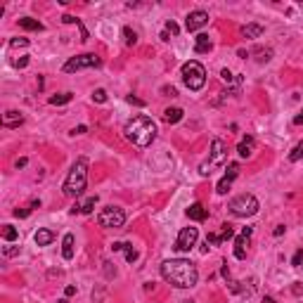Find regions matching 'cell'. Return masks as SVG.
I'll list each match as a JSON object with an SVG mask.
<instances>
[{
	"label": "cell",
	"instance_id": "obj_1",
	"mask_svg": "<svg viewBox=\"0 0 303 303\" xmlns=\"http://www.w3.org/2000/svg\"><path fill=\"white\" fill-rule=\"evenodd\" d=\"M161 277L175 289H192L197 284L199 273L194 263H190L185 258H171V261L161 263Z\"/></svg>",
	"mask_w": 303,
	"mask_h": 303
},
{
	"label": "cell",
	"instance_id": "obj_2",
	"mask_svg": "<svg viewBox=\"0 0 303 303\" xmlns=\"http://www.w3.org/2000/svg\"><path fill=\"white\" fill-rule=\"evenodd\" d=\"M123 135L131 140L133 145L147 147V145H152V140L157 138V126H154V121L147 119V116H135L133 121L126 123Z\"/></svg>",
	"mask_w": 303,
	"mask_h": 303
},
{
	"label": "cell",
	"instance_id": "obj_3",
	"mask_svg": "<svg viewBox=\"0 0 303 303\" xmlns=\"http://www.w3.org/2000/svg\"><path fill=\"white\" fill-rule=\"evenodd\" d=\"M85 185H88V159L81 157L76 159V164L71 166V171L66 175L64 180V194L66 197H81L83 194V190H85Z\"/></svg>",
	"mask_w": 303,
	"mask_h": 303
},
{
	"label": "cell",
	"instance_id": "obj_4",
	"mask_svg": "<svg viewBox=\"0 0 303 303\" xmlns=\"http://www.w3.org/2000/svg\"><path fill=\"white\" fill-rule=\"evenodd\" d=\"M183 81L190 90H201L206 85V69L197 59H190L183 64Z\"/></svg>",
	"mask_w": 303,
	"mask_h": 303
},
{
	"label": "cell",
	"instance_id": "obj_5",
	"mask_svg": "<svg viewBox=\"0 0 303 303\" xmlns=\"http://www.w3.org/2000/svg\"><path fill=\"white\" fill-rule=\"evenodd\" d=\"M225 161H227V149H225V142L220 138H216L211 142V157L209 161H204L201 166H199V173L201 175H211V168L213 166H223Z\"/></svg>",
	"mask_w": 303,
	"mask_h": 303
},
{
	"label": "cell",
	"instance_id": "obj_6",
	"mask_svg": "<svg viewBox=\"0 0 303 303\" xmlns=\"http://www.w3.org/2000/svg\"><path fill=\"white\" fill-rule=\"evenodd\" d=\"M230 211L232 216H239V218H249L258 211V199L253 194H239L230 201Z\"/></svg>",
	"mask_w": 303,
	"mask_h": 303
},
{
	"label": "cell",
	"instance_id": "obj_7",
	"mask_svg": "<svg viewBox=\"0 0 303 303\" xmlns=\"http://www.w3.org/2000/svg\"><path fill=\"white\" fill-rule=\"evenodd\" d=\"M97 223L102 225V227H121V225L126 223V213L119 206H105L100 211V216H97Z\"/></svg>",
	"mask_w": 303,
	"mask_h": 303
},
{
	"label": "cell",
	"instance_id": "obj_8",
	"mask_svg": "<svg viewBox=\"0 0 303 303\" xmlns=\"http://www.w3.org/2000/svg\"><path fill=\"white\" fill-rule=\"evenodd\" d=\"M92 66H100V57L92 53H85V55H79V57H71L64 64V71L66 74H74V71H81V69H92Z\"/></svg>",
	"mask_w": 303,
	"mask_h": 303
},
{
	"label": "cell",
	"instance_id": "obj_9",
	"mask_svg": "<svg viewBox=\"0 0 303 303\" xmlns=\"http://www.w3.org/2000/svg\"><path fill=\"white\" fill-rule=\"evenodd\" d=\"M197 237H199L197 227H183L180 235H178V239H175V247H173V249L175 251H190L194 244H197Z\"/></svg>",
	"mask_w": 303,
	"mask_h": 303
},
{
	"label": "cell",
	"instance_id": "obj_10",
	"mask_svg": "<svg viewBox=\"0 0 303 303\" xmlns=\"http://www.w3.org/2000/svg\"><path fill=\"white\" fill-rule=\"evenodd\" d=\"M206 24H209V14L204 12V10H194V12L187 14V19H185L187 31H199V28L206 27Z\"/></svg>",
	"mask_w": 303,
	"mask_h": 303
},
{
	"label": "cell",
	"instance_id": "obj_11",
	"mask_svg": "<svg viewBox=\"0 0 303 303\" xmlns=\"http://www.w3.org/2000/svg\"><path fill=\"white\" fill-rule=\"evenodd\" d=\"M251 232H253L251 227H244V230H242V235L235 239V258H239V261H244V258H247V247H249Z\"/></svg>",
	"mask_w": 303,
	"mask_h": 303
},
{
	"label": "cell",
	"instance_id": "obj_12",
	"mask_svg": "<svg viewBox=\"0 0 303 303\" xmlns=\"http://www.w3.org/2000/svg\"><path fill=\"white\" fill-rule=\"evenodd\" d=\"M237 175H239V164H230V166H227V173L223 175V180L218 183V190H216V192H218V194H227L230 185L235 183Z\"/></svg>",
	"mask_w": 303,
	"mask_h": 303
},
{
	"label": "cell",
	"instance_id": "obj_13",
	"mask_svg": "<svg viewBox=\"0 0 303 303\" xmlns=\"http://www.w3.org/2000/svg\"><path fill=\"white\" fill-rule=\"evenodd\" d=\"M253 149H256V140H253L251 135H247V138H244V140L237 145V152H239V157H242V159L253 157Z\"/></svg>",
	"mask_w": 303,
	"mask_h": 303
},
{
	"label": "cell",
	"instance_id": "obj_14",
	"mask_svg": "<svg viewBox=\"0 0 303 303\" xmlns=\"http://www.w3.org/2000/svg\"><path fill=\"white\" fill-rule=\"evenodd\" d=\"M187 218H190V220H197V223H201V220H206V218H209V211H206L201 204H192V206L187 209Z\"/></svg>",
	"mask_w": 303,
	"mask_h": 303
},
{
	"label": "cell",
	"instance_id": "obj_15",
	"mask_svg": "<svg viewBox=\"0 0 303 303\" xmlns=\"http://www.w3.org/2000/svg\"><path fill=\"white\" fill-rule=\"evenodd\" d=\"M211 48H213L211 38H209L206 33H199V36H197V43H194V53H197V55L211 53Z\"/></svg>",
	"mask_w": 303,
	"mask_h": 303
},
{
	"label": "cell",
	"instance_id": "obj_16",
	"mask_svg": "<svg viewBox=\"0 0 303 303\" xmlns=\"http://www.w3.org/2000/svg\"><path fill=\"white\" fill-rule=\"evenodd\" d=\"M19 123H24V116H22L19 111H7V114L2 116V126H5V128H17Z\"/></svg>",
	"mask_w": 303,
	"mask_h": 303
},
{
	"label": "cell",
	"instance_id": "obj_17",
	"mask_svg": "<svg viewBox=\"0 0 303 303\" xmlns=\"http://www.w3.org/2000/svg\"><path fill=\"white\" fill-rule=\"evenodd\" d=\"M36 244L38 247H48V244H53V239H55V232L53 230H48V227H43V230H38L36 232Z\"/></svg>",
	"mask_w": 303,
	"mask_h": 303
},
{
	"label": "cell",
	"instance_id": "obj_18",
	"mask_svg": "<svg viewBox=\"0 0 303 303\" xmlns=\"http://www.w3.org/2000/svg\"><path fill=\"white\" fill-rule=\"evenodd\" d=\"M183 109H180V107H168V109H166V111H164V121H166V123H178V121L183 119Z\"/></svg>",
	"mask_w": 303,
	"mask_h": 303
},
{
	"label": "cell",
	"instance_id": "obj_19",
	"mask_svg": "<svg viewBox=\"0 0 303 303\" xmlns=\"http://www.w3.org/2000/svg\"><path fill=\"white\" fill-rule=\"evenodd\" d=\"M62 256L66 261L74 258V235H64V239H62Z\"/></svg>",
	"mask_w": 303,
	"mask_h": 303
},
{
	"label": "cell",
	"instance_id": "obj_20",
	"mask_svg": "<svg viewBox=\"0 0 303 303\" xmlns=\"http://www.w3.org/2000/svg\"><path fill=\"white\" fill-rule=\"evenodd\" d=\"M19 27L27 28V31H43V24L38 19H31V17H22L19 19Z\"/></svg>",
	"mask_w": 303,
	"mask_h": 303
},
{
	"label": "cell",
	"instance_id": "obj_21",
	"mask_svg": "<svg viewBox=\"0 0 303 303\" xmlns=\"http://www.w3.org/2000/svg\"><path fill=\"white\" fill-rule=\"evenodd\" d=\"M263 33V27L261 24H247V27L242 28V36L244 38H258Z\"/></svg>",
	"mask_w": 303,
	"mask_h": 303
},
{
	"label": "cell",
	"instance_id": "obj_22",
	"mask_svg": "<svg viewBox=\"0 0 303 303\" xmlns=\"http://www.w3.org/2000/svg\"><path fill=\"white\" fill-rule=\"evenodd\" d=\"M71 97H74L71 92H59V95H53V97H50L48 102H50L53 107H59V105H66V102H71Z\"/></svg>",
	"mask_w": 303,
	"mask_h": 303
},
{
	"label": "cell",
	"instance_id": "obj_23",
	"mask_svg": "<svg viewBox=\"0 0 303 303\" xmlns=\"http://www.w3.org/2000/svg\"><path fill=\"white\" fill-rule=\"evenodd\" d=\"M95 204H97V194H95V197H88L85 201H81V204H79V213H92Z\"/></svg>",
	"mask_w": 303,
	"mask_h": 303
},
{
	"label": "cell",
	"instance_id": "obj_24",
	"mask_svg": "<svg viewBox=\"0 0 303 303\" xmlns=\"http://www.w3.org/2000/svg\"><path fill=\"white\" fill-rule=\"evenodd\" d=\"M17 237H19V230H17V227H12V225H2V239L14 242Z\"/></svg>",
	"mask_w": 303,
	"mask_h": 303
},
{
	"label": "cell",
	"instance_id": "obj_25",
	"mask_svg": "<svg viewBox=\"0 0 303 303\" xmlns=\"http://www.w3.org/2000/svg\"><path fill=\"white\" fill-rule=\"evenodd\" d=\"M123 43H126V45H135V43H138V33H135L131 27L123 28Z\"/></svg>",
	"mask_w": 303,
	"mask_h": 303
},
{
	"label": "cell",
	"instance_id": "obj_26",
	"mask_svg": "<svg viewBox=\"0 0 303 303\" xmlns=\"http://www.w3.org/2000/svg\"><path fill=\"white\" fill-rule=\"evenodd\" d=\"M299 159H303V140L289 152V161H299Z\"/></svg>",
	"mask_w": 303,
	"mask_h": 303
},
{
	"label": "cell",
	"instance_id": "obj_27",
	"mask_svg": "<svg viewBox=\"0 0 303 303\" xmlns=\"http://www.w3.org/2000/svg\"><path fill=\"white\" fill-rule=\"evenodd\" d=\"M123 251H126V258H128V263H135V261H138V251L133 249L131 244H126V242H123Z\"/></svg>",
	"mask_w": 303,
	"mask_h": 303
},
{
	"label": "cell",
	"instance_id": "obj_28",
	"mask_svg": "<svg viewBox=\"0 0 303 303\" xmlns=\"http://www.w3.org/2000/svg\"><path fill=\"white\" fill-rule=\"evenodd\" d=\"M232 235H235L232 225H230V223H225V225H223V230H220V235H218V239H220V242H225V239H230Z\"/></svg>",
	"mask_w": 303,
	"mask_h": 303
},
{
	"label": "cell",
	"instance_id": "obj_29",
	"mask_svg": "<svg viewBox=\"0 0 303 303\" xmlns=\"http://www.w3.org/2000/svg\"><path fill=\"white\" fill-rule=\"evenodd\" d=\"M92 100H95V102H100V105H102V102H107V92L102 90V88H97V90L92 92Z\"/></svg>",
	"mask_w": 303,
	"mask_h": 303
},
{
	"label": "cell",
	"instance_id": "obj_30",
	"mask_svg": "<svg viewBox=\"0 0 303 303\" xmlns=\"http://www.w3.org/2000/svg\"><path fill=\"white\" fill-rule=\"evenodd\" d=\"M10 45H12V48H27L28 40L27 38H12L10 40Z\"/></svg>",
	"mask_w": 303,
	"mask_h": 303
},
{
	"label": "cell",
	"instance_id": "obj_31",
	"mask_svg": "<svg viewBox=\"0 0 303 303\" xmlns=\"http://www.w3.org/2000/svg\"><path fill=\"white\" fill-rule=\"evenodd\" d=\"M301 263H303V249H299L296 253H294V258H291V265H296V268H299Z\"/></svg>",
	"mask_w": 303,
	"mask_h": 303
},
{
	"label": "cell",
	"instance_id": "obj_32",
	"mask_svg": "<svg viewBox=\"0 0 303 303\" xmlns=\"http://www.w3.org/2000/svg\"><path fill=\"white\" fill-rule=\"evenodd\" d=\"M27 64H28V57H22V59H12V66H17V69H24Z\"/></svg>",
	"mask_w": 303,
	"mask_h": 303
},
{
	"label": "cell",
	"instance_id": "obj_33",
	"mask_svg": "<svg viewBox=\"0 0 303 303\" xmlns=\"http://www.w3.org/2000/svg\"><path fill=\"white\" fill-rule=\"evenodd\" d=\"M166 31H171L173 36H175V33L180 31V28H178V24H175V22H166Z\"/></svg>",
	"mask_w": 303,
	"mask_h": 303
},
{
	"label": "cell",
	"instance_id": "obj_34",
	"mask_svg": "<svg viewBox=\"0 0 303 303\" xmlns=\"http://www.w3.org/2000/svg\"><path fill=\"white\" fill-rule=\"evenodd\" d=\"M62 22H64V24H79V19H76V17H71V14H64V17H62Z\"/></svg>",
	"mask_w": 303,
	"mask_h": 303
},
{
	"label": "cell",
	"instance_id": "obj_35",
	"mask_svg": "<svg viewBox=\"0 0 303 303\" xmlns=\"http://www.w3.org/2000/svg\"><path fill=\"white\" fill-rule=\"evenodd\" d=\"M28 213H31V209H17V211H14V216H17V218H27Z\"/></svg>",
	"mask_w": 303,
	"mask_h": 303
},
{
	"label": "cell",
	"instance_id": "obj_36",
	"mask_svg": "<svg viewBox=\"0 0 303 303\" xmlns=\"http://www.w3.org/2000/svg\"><path fill=\"white\" fill-rule=\"evenodd\" d=\"M126 100H128V102H131V105H138V107H145V102H142V100H138V97H133V95H128V97H126Z\"/></svg>",
	"mask_w": 303,
	"mask_h": 303
},
{
	"label": "cell",
	"instance_id": "obj_37",
	"mask_svg": "<svg viewBox=\"0 0 303 303\" xmlns=\"http://www.w3.org/2000/svg\"><path fill=\"white\" fill-rule=\"evenodd\" d=\"M19 253V247H7L5 249V256H17Z\"/></svg>",
	"mask_w": 303,
	"mask_h": 303
},
{
	"label": "cell",
	"instance_id": "obj_38",
	"mask_svg": "<svg viewBox=\"0 0 303 303\" xmlns=\"http://www.w3.org/2000/svg\"><path fill=\"white\" fill-rule=\"evenodd\" d=\"M76 27L81 28V40H88V31H85V27H83L81 22H79V24H76Z\"/></svg>",
	"mask_w": 303,
	"mask_h": 303
},
{
	"label": "cell",
	"instance_id": "obj_39",
	"mask_svg": "<svg viewBox=\"0 0 303 303\" xmlns=\"http://www.w3.org/2000/svg\"><path fill=\"white\" fill-rule=\"evenodd\" d=\"M220 76H223V81H225V83H230V81H232V74H230L227 69H223V71H220Z\"/></svg>",
	"mask_w": 303,
	"mask_h": 303
},
{
	"label": "cell",
	"instance_id": "obj_40",
	"mask_svg": "<svg viewBox=\"0 0 303 303\" xmlns=\"http://www.w3.org/2000/svg\"><path fill=\"white\" fill-rule=\"evenodd\" d=\"M161 92H164V95H171V97H173V95H178L173 85H171V88H168V85H166V88H161Z\"/></svg>",
	"mask_w": 303,
	"mask_h": 303
},
{
	"label": "cell",
	"instance_id": "obj_41",
	"mask_svg": "<svg viewBox=\"0 0 303 303\" xmlns=\"http://www.w3.org/2000/svg\"><path fill=\"white\" fill-rule=\"evenodd\" d=\"M83 133H88V128H85V126H79V128H74L71 135H83Z\"/></svg>",
	"mask_w": 303,
	"mask_h": 303
},
{
	"label": "cell",
	"instance_id": "obj_42",
	"mask_svg": "<svg viewBox=\"0 0 303 303\" xmlns=\"http://www.w3.org/2000/svg\"><path fill=\"white\" fill-rule=\"evenodd\" d=\"M275 237H279V235H284V225H277L275 227V232H273Z\"/></svg>",
	"mask_w": 303,
	"mask_h": 303
},
{
	"label": "cell",
	"instance_id": "obj_43",
	"mask_svg": "<svg viewBox=\"0 0 303 303\" xmlns=\"http://www.w3.org/2000/svg\"><path fill=\"white\" fill-rule=\"evenodd\" d=\"M64 294H66V296H74V294H76V287H71V284H69V287L64 289Z\"/></svg>",
	"mask_w": 303,
	"mask_h": 303
},
{
	"label": "cell",
	"instance_id": "obj_44",
	"mask_svg": "<svg viewBox=\"0 0 303 303\" xmlns=\"http://www.w3.org/2000/svg\"><path fill=\"white\" fill-rule=\"evenodd\" d=\"M27 166V159L22 157V159H17V168H24Z\"/></svg>",
	"mask_w": 303,
	"mask_h": 303
},
{
	"label": "cell",
	"instance_id": "obj_45",
	"mask_svg": "<svg viewBox=\"0 0 303 303\" xmlns=\"http://www.w3.org/2000/svg\"><path fill=\"white\" fill-rule=\"evenodd\" d=\"M294 123H296V126H303V114H299V116L294 119Z\"/></svg>",
	"mask_w": 303,
	"mask_h": 303
},
{
	"label": "cell",
	"instance_id": "obj_46",
	"mask_svg": "<svg viewBox=\"0 0 303 303\" xmlns=\"http://www.w3.org/2000/svg\"><path fill=\"white\" fill-rule=\"evenodd\" d=\"M303 287H301V282H296V287H294V294H301Z\"/></svg>",
	"mask_w": 303,
	"mask_h": 303
},
{
	"label": "cell",
	"instance_id": "obj_47",
	"mask_svg": "<svg viewBox=\"0 0 303 303\" xmlns=\"http://www.w3.org/2000/svg\"><path fill=\"white\" fill-rule=\"evenodd\" d=\"M263 303H277V301H275V299H273V296H265V299H263Z\"/></svg>",
	"mask_w": 303,
	"mask_h": 303
},
{
	"label": "cell",
	"instance_id": "obj_48",
	"mask_svg": "<svg viewBox=\"0 0 303 303\" xmlns=\"http://www.w3.org/2000/svg\"><path fill=\"white\" fill-rule=\"evenodd\" d=\"M299 268H303V263H301V265H299Z\"/></svg>",
	"mask_w": 303,
	"mask_h": 303
}]
</instances>
